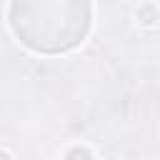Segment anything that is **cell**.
<instances>
[{
  "instance_id": "obj_1",
  "label": "cell",
  "mask_w": 160,
  "mask_h": 160,
  "mask_svg": "<svg viewBox=\"0 0 160 160\" xmlns=\"http://www.w3.org/2000/svg\"><path fill=\"white\" fill-rule=\"evenodd\" d=\"M58 2H22L12 8V28L25 45L58 52L72 48L88 30V5L70 2L68 12L58 20Z\"/></svg>"
}]
</instances>
